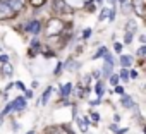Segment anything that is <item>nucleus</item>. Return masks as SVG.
<instances>
[{"mask_svg":"<svg viewBox=\"0 0 146 134\" xmlns=\"http://www.w3.org/2000/svg\"><path fill=\"white\" fill-rule=\"evenodd\" d=\"M46 29H48V34H58L60 31H64V23H62V19H58V17L50 19Z\"/></svg>","mask_w":146,"mask_h":134,"instance_id":"obj_1","label":"nucleus"},{"mask_svg":"<svg viewBox=\"0 0 146 134\" xmlns=\"http://www.w3.org/2000/svg\"><path fill=\"white\" fill-rule=\"evenodd\" d=\"M12 16H14V12L11 11L7 2H0V19H7V17H12Z\"/></svg>","mask_w":146,"mask_h":134,"instance_id":"obj_2","label":"nucleus"},{"mask_svg":"<svg viewBox=\"0 0 146 134\" xmlns=\"http://www.w3.org/2000/svg\"><path fill=\"white\" fill-rule=\"evenodd\" d=\"M132 7L137 17H144V0H132Z\"/></svg>","mask_w":146,"mask_h":134,"instance_id":"obj_3","label":"nucleus"},{"mask_svg":"<svg viewBox=\"0 0 146 134\" xmlns=\"http://www.w3.org/2000/svg\"><path fill=\"white\" fill-rule=\"evenodd\" d=\"M40 29H41V24H40L38 21H31V23H28V24H26V31H28V33H31V34H38V33H40Z\"/></svg>","mask_w":146,"mask_h":134,"instance_id":"obj_4","label":"nucleus"},{"mask_svg":"<svg viewBox=\"0 0 146 134\" xmlns=\"http://www.w3.org/2000/svg\"><path fill=\"white\" fill-rule=\"evenodd\" d=\"M112 65H113V58H112L108 53H105V67H103V74H105V78L110 76V72H112Z\"/></svg>","mask_w":146,"mask_h":134,"instance_id":"obj_5","label":"nucleus"},{"mask_svg":"<svg viewBox=\"0 0 146 134\" xmlns=\"http://www.w3.org/2000/svg\"><path fill=\"white\" fill-rule=\"evenodd\" d=\"M7 5H9V7H11V11L16 14V12H19V11L23 9V0H9Z\"/></svg>","mask_w":146,"mask_h":134,"instance_id":"obj_6","label":"nucleus"},{"mask_svg":"<svg viewBox=\"0 0 146 134\" xmlns=\"http://www.w3.org/2000/svg\"><path fill=\"white\" fill-rule=\"evenodd\" d=\"M55 11L57 12H70V9H69V5L64 2V0H55Z\"/></svg>","mask_w":146,"mask_h":134,"instance_id":"obj_7","label":"nucleus"},{"mask_svg":"<svg viewBox=\"0 0 146 134\" xmlns=\"http://www.w3.org/2000/svg\"><path fill=\"white\" fill-rule=\"evenodd\" d=\"M24 107H26V100H24V98H16V100L12 101V108L21 110V108H24Z\"/></svg>","mask_w":146,"mask_h":134,"instance_id":"obj_8","label":"nucleus"},{"mask_svg":"<svg viewBox=\"0 0 146 134\" xmlns=\"http://www.w3.org/2000/svg\"><path fill=\"white\" fill-rule=\"evenodd\" d=\"M105 17H108V19H113V11L103 9V11H102V14H100V19H105Z\"/></svg>","mask_w":146,"mask_h":134,"instance_id":"obj_9","label":"nucleus"},{"mask_svg":"<svg viewBox=\"0 0 146 134\" xmlns=\"http://www.w3.org/2000/svg\"><path fill=\"white\" fill-rule=\"evenodd\" d=\"M2 72H4L5 76H11V74H12V65L5 62V64H4V67H2Z\"/></svg>","mask_w":146,"mask_h":134,"instance_id":"obj_10","label":"nucleus"},{"mask_svg":"<svg viewBox=\"0 0 146 134\" xmlns=\"http://www.w3.org/2000/svg\"><path fill=\"white\" fill-rule=\"evenodd\" d=\"M70 88H72V84H69V83H67V84H64V86L60 88V93H62V96H67V95L70 93Z\"/></svg>","mask_w":146,"mask_h":134,"instance_id":"obj_11","label":"nucleus"},{"mask_svg":"<svg viewBox=\"0 0 146 134\" xmlns=\"http://www.w3.org/2000/svg\"><path fill=\"white\" fill-rule=\"evenodd\" d=\"M131 57H127V55H124V57H120V64L124 65V67H127V65H131Z\"/></svg>","mask_w":146,"mask_h":134,"instance_id":"obj_12","label":"nucleus"},{"mask_svg":"<svg viewBox=\"0 0 146 134\" xmlns=\"http://www.w3.org/2000/svg\"><path fill=\"white\" fill-rule=\"evenodd\" d=\"M50 93H52V88H48V90H46V91L43 93V98H41V103H43V105H45V103L48 101V96H50Z\"/></svg>","mask_w":146,"mask_h":134,"instance_id":"obj_13","label":"nucleus"},{"mask_svg":"<svg viewBox=\"0 0 146 134\" xmlns=\"http://www.w3.org/2000/svg\"><path fill=\"white\" fill-rule=\"evenodd\" d=\"M122 105H124V107H132V100H131L129 96H124V98H122Z\"/></svg>","mask_w":146,"mask_h":134,"instance_id":"obj_14","label":"nucleus"},{"mask_svg":"<svg viewBox=\"0 0 146 134\" xmlns=\"http://www.w3.org/2000/svg\"><path fill=\"white\" fill-rule=\"evenodd\" d=\"M76 120L79 122V125H81V129H83V131H86V129H88V122H86V120H83V119H79V117H76Z\"/></svg>","mask_w":146,"mask_h":134,"instance_id":"obj_15","label":"nucleus"},{"mask_svg":"<svg viewBox=\"0 0 146 134\" xmlns=\"http://www.w3.org/2000/svg\"><path fill=\"white\" fill-rule=\"evenodd\" d=\"M29 4H33L35 7H40V5L45 4V0H29Z\"/></svg>","mask_w":146,"mask_h":134,"instance_id":"obj_16","label":"nucleus"},{"mask_svg":"<svg viewBox=\"0 0 146 134\" xmlns=\"http://www.w3.org/2000/svg\"><path fill=\"white\" fill-rule=\"evenodd\" d=\"M96 93H98L100 96L103 95V84H102V83H98V84H96Z\"/></svg>","mask_w":146,"mask_h":134,"instance_id":"obj_17","label":"nucleus"},{"mask_svg":"<svg viewBox=\"0 0 146 134\" xmlns=\"http://www.w3.org/2000/svg\"><path fill=\"white\" fill-rule=\"evenodd\" d=\"M120 78H122V79H127V78H129V71L122 69V71H120Z\"/></svg>","mask_w":146,"mask_h":134,"instance_id":"obj_18","label":"nucleus"},{"mask_svg":"<svg viewBox=\"0 0 146 134\" xmlns=\"http://www.w3.org/2000/svg\"><path fill=\"white\" fill-rule=\"evenodd\" d=\"M144 53H146V46H141V48L137 50V55H139V57H144Z\"/></svg>","mask_w":146,"mask_h":134,"instance_id":"obj_19","label":"nucleus"},{"mask_svg":"<svg viewBox=\"0 0 146 134\" xmlns=\"http://www.w3.org/2000/svg\"><path fill=\"white\" fill-rule=\"evenodd\" d=\"M105 53H107V48H100V50H98V53L95 55V58H98L100 55H105Z\"/></svg>","mask_w":146,"mask_h":134,"instance_id":"obj_20","label":"nucleus"},{"mask_svg":"<svg viewBox=\"0 0 146 134\" xmlns=\"http://www.w3.org/2000/svg\"><path fill=\"white\" fill-rule=\"evenodd\" d=\"M110 83H112V84L115 86V84L119 83V76H112V78H110Z\"/></svg>","mask_w":146,"mask_h":134,"instance_id":"obj_21","label":"nucleus"},{"mask_svg":"<svg viewBox=\"0 0 146 134\" xmlns=\"http://www.w3.org/2000/svg\"><path fill=\"white\" fill-rule=\"evenodd\" d=\"M129 78L136 79V78H137V72H136V71H131V72H129Z\"/></svg>","mask_w":146,"mask_h":134,"instance_id":"obj_22","label":"nucleus"},{"mask_svg":"<svg viewBox=\"0 0 146 134\" xmlns=\"http://www.w3.org/2000/svg\"><path fill=\"white\" fill-rule=\"evenodd\" d=\"M115 93H119V95H122V93H124V90H122V86H115Z\"/></svg>","mask_w":146,"mask_h":134,"instance_id":"obj_23","label":"nucleus"},{"mask_svg":"<svg viewBox=\"0 0 146 134\" xmlns=\"http://www.w3.org/2000/svg\"><path fill=\"white\" fill-rule=\"evenodd\" d=\"M115 52H122V45L120 43H115Z\"/></svg>","mask_w":146,"mask_h":134,"instance_id":"obj_24","label":"nucleus"},{"mask_svg":"<svg viewBox=\"0 0 146 134\" xmlns=\"http://www.w3.org/2000/svg\"><path fill=\"white\" fill-rule=\"evenodd\" d=\"M14 86H16V88H19V90H23V91H24V84H23V83H16V84H14Z\"/></svg>","mask_w":146,"mask_h":134,"instance_id":"obj_25","label":"nucleus"},{"mask_svg":"<svg viewBox=\"0 0 146 134\" xmlns=\"http://www.w3.org/2000/svg\"><path fill=\"white\" fill-rule=\"evenodd\" d=\"M90 34H91V29H84V34H83V36H84V38H88Z\"/></svg>","mask_w":146,"mask_h":134,"instance_id":"obj_26","label":"nucleus"},{"mask_svg":"<svg viewBox=\"0 0 146 134\" xmlns=\"http://www.w3.org/2000/svg\"><path fill=\"white\" fill-rule=\"evenodd\" d=\"M38 45H40V43H38L36 40H33V41H31V46H33V48H38Z\"/></svg>","mask_w":146,"mask_h":134,"instance_id":"obj_27","label":"nucleus"},{"mask_svg":"<svg viewBox=\"0 0 146 134\" xmlns=\"http://www.w3.org/2000/svg\"><path fill=\"white\" fill-rule=\"evenodd\" d=\"M0 60H2V62H4V64H5V62H7V60H9V57H7V55H2V57H0Z\"/></svg>","mask_w":146,"mask_h":134,"instance_id":"obj_28","label":"nucleus"},{"mask_svg":"<svg viewBox=\"0 0 146 134\" xmlns=\"http://www.w3.org/2000/svg\"><path fill=\"white\" fill-rule=\"evenodd\" d=\"M120 2H124V0H120Z\"/></svg>","mask_w":146,"mask_h":134,"instance_id":"obj_29","label":"nucleus"}]
</instances>
